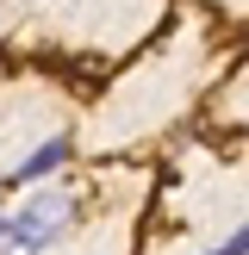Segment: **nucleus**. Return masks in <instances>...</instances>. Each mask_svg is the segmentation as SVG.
<instances>
[{
	"mask_svg": "<svg viewBox=\"0 0 249 255\" xmlns=\"http://www.w3.org/2000/svg\"><path fill=\"white\" fill-rule=\"evenodd\" d=\"M212 255H249V224H237V237H231L224 249H212Z\"/></svg>",
	"mask_w": 249,
	"mask_h": 255,
	"instance_id": "7ed1b4c3",
	"label": "nucleus"
},
{
	"mask_svg": "<svg viewBox=\"0 0 249 255\" xmlns=\"http://www.w3.org/2000/svg\"><path fill=\"white\" fill-rule=\"evenodd\" d=\"M69 218H75V199L37 181V193L25 199L19 212H6L0 255H44V249H56L62 237H69Z\"/></svg>",
	"mask_w": 249,
	"mask_h": 255,
	"instance_id": "f257e3e1",
	"label": "nucleus"
},
{
	"mask_svg": "<svg viewBox=\"0 0 249 255\" xmlns=\"http://www.w3.org/2000/svg\"><path fill=\"white\" fill-rule=\"evenodd\" d=\"M69 149H75V137H69V131H62V137H44V143H37L31 156H25L19 168L6 174V187H37V181H50V174L69 162Z\"/></svg>",
	"mask_w": 249,
	"mask_h": 255,
	"instance_id": "f03ea898",
	"label": "nucleus"
}]
</instances>
